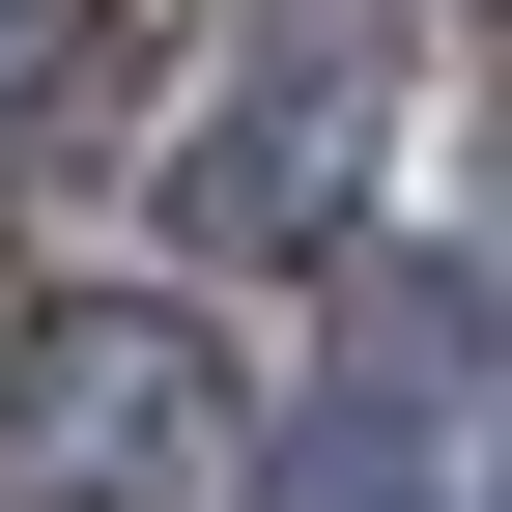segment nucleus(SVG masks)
I'll list each match as a JSON object with an SVG mask.
<instances>
[{
  "label": "nucleus",
  "instance_id": "nucleus-1",
  "mask_svg": "<svg viewBox=\"0 0 512 512\" xmlns=\"http://www.w3.org/2000/svg\"><path fill=\"white\" fill-rule=\"evenodd\" d=\"M0 484L29 512L228 484V313H171V285H0Z\"/></svg>",
  "mask_w": 512,
  "mask_h": 512
},
{
  "label": "nucleus",
  "instance_id": "nucleus-2",
  "mask_svg": "<svg viewBox=\"0 0 512 512\" xmlns=\"http://www.w3.org/2000/svg\"><path fill=\"white\" fill-rule=\"evenodd\" d=\"M456 427H484V285H370V370L285 427V512H427Z\"/></svg>",
  "mask_w": 512,
  "mask_h": 512
},
{
  "label": "nucleus",
  "instance_id": "nucleus-3",
  "mask_svg": "<svg viewBox=\"0 0 512 512\" xmlns=\"http://www.w3.org/2000/svg\"><path fill=\"white\" fill-rule=\"evenodd\" d=\"M342 200H370V86H342V57H285L256 114H200V143H171V228H200V256H313Z\"/></svg>",
  "mask_w": 512,
  "mask_h": 512
},
{
  "label": "nucleus",
  "instance_id": "nucleus-4",
  "mask_svg": "<svg viewBox=\"0 0 512 512\" xmlns=\"http://www.w3.org/2000/svg\"><path fill=\"white\" fill-rule=\"evenodd\" d=\"M0 29H29V0H0Z\"/></svg>",
  "mask_w": 512,
  "mask_h": 512
}]
</instances>
